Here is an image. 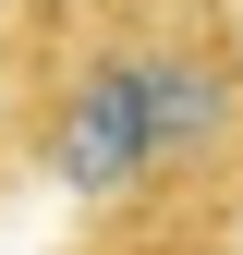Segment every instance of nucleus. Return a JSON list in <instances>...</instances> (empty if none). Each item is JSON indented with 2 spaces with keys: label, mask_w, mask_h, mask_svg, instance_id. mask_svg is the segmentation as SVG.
Returning <instances> with one entry per match:
<instances>
[{
  "label": "nucleus",
  "mask_w": 243,
  "mask_h": 255,
  "mask_svg": "<svg viewBox=\"0 0 243 255\" xmlns=\"http://www.w3.org/2000/svg\"><path fill=\"white\" fill-rule=\"evenodd\" d=\"M110 37L146 73V110H158V182H207L243 146V49H231V24L207 0H122Z\"/></svg>",
  "instance_id": "1"
},
{
  "label": "nucleus",
  "mask_w": 243,
  "mask_h": 255,
  "mask_svg": "<svg viewBox=\"0 0 243 255\" xmlns=\"http://www.w3.org/2000/svg\"><path fill=\"white\" fill-rule=\"evenodd\" d=\"M37 158H49V182H73L85 207L170 195V182H158V110H146V73L122 61V37H98L73 61V85H61L49 122H37Z\"/></svg>",
  "instance_id": "2"
}]
</instances>
